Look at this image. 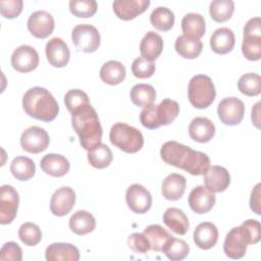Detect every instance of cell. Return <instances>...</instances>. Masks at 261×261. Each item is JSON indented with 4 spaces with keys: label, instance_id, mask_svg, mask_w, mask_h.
I'll use <instances>...</instances> for the list:
<instances>
[{
    "label": "cell",
    "instance_id": "obj_1",
    "mask_svg": "<svg viewBox=\"0 0 261 261\" xmlns=\"http://www.w3.org/2000/svg\"><path fill=\"white\" fill-rule=\"evenodd\" d=\"M162 160L172 166L181 168L192 175H201L210 166L209 157L175 141H167L160 150Z\"/></svg>",
    "mask_w": 261,
    "mask_h": 261
},
{
    "label": "cell",
    "instance_id": "obj_2",
    "mask_svg": "<svg viewBox=\"0 0 261 261\" xmlns=\"http://www.w3.org/2000/svg\"><path fill=\"white\" fill-rule=\"evenodd\" d=\"M71 124L85 150L89 151L101 143L102 126L98 114L91 104L71 113Z\"/></svg>",
    "mask_w": 261,
    "mask_h": 261
},
{
    "label": "cell",
    "instance_id": "obj_3",
    "mask_svg": "<svg viewBox=\"0 0 261 261\" xmlns=\"http://www.w3.org/2000/svg\"><path fill=\"white\" fill-rule=\"evenodd\" d=\"M22 107L31 117L46 122L54 120L59 112L58 103L53 95L41 87L31 88L24 93Z\"/></svg>",
    "mask_w": 261,
    "mask_h": 261
},
{
    "label": "cell",
    "instance_id": "obj_4",
    "mask_svg": "<svg viewBox=\"0 0 261 261\" xmlns=\"http://www.w3.org/2000/svg\"><path fill=\"white\" fill-rule=\"evenodd\" d=\"M179 113V105L171 99H164L158 105L151 104L140 113V121L143 126L155 129L161 125L170 124Z\"/></svg>",
    "mask_w": 261,
    "mask_h": 261
},
{
    "label": "cell",
    "instance_id": "obj_5",
    "mask_svg": "<svg viewBox=\"0 0 261 261\" xmlns=\"http://www.w3.org/2000/svg\"><path fill=\"white\" fill-rule=\"evenodd\" d=\"M109 140L113 146L129 154L140 151L144 145L142 133L124 122H116L112 125L109 133Z\"/></svg>",
    "mask_w": 261,
    "mask_h": 261
},
{
    "label": "cell",
    "instance_id": "obj_6",
    "mask_svg": "<svg viewBox=\"0 0 261 261\" xmlns=\"http://www.w3.org/2000/svg\"><path fill=\"white\" fill-rule=\"evenodd\" d=\"M216 96V91L212 80L205 74L194 75L189 83L188 98L190 103L198 108L209 107Z\"/></svg>",
    "mask_w": 261,
    "mask_h": 261
},
{
    "label": "cell",
    "instance_id": "obj_7",
    "mask_svg": "<svg viewBox=\"0 0 261 261\" xmlns=\"http://www.w3.org/2000/svg\"><path fill=\"white\" fill-rule=\"evenodd\" d=\"M71 40L79 50L86 53L95 52L101 43L99 31L88 23L75 25L71 32Z\"/></svg>",
    "mask_w": 261,
    "mask_h": 261
},
{
    "label": "cell",
    "instance_id": "obj_8",
    "mask_svg": "<svg viewBox=\"0 0 261 261\" xmlns=\"http://www.w3.org/2000/svg\"><path fill=\"white\" fill-rule=\"evenodd\" d=\"M248 245H251L250 239L245 228L241 225L228 231L224 240L223 251L231 259H241L245 256Z\"/></svg>",
    "mask_w": 261,
    "mask_h": 261
},
{
    "label": "cell",
    "instance_id": "obj_9",
    "mask_svg": "<svg viewBox=\"0 0 261 261\" xmlns=\"http://www.w3.org/2000/svg\"><path fill=\"white\" fill-rule=\"evenodd\" d=\"M217 114L222 123L226 125H237L243 120L245 105L239 98L227 97L219 102Z\"/></svg>",
    "mask_w": 261,
    "mask_h": 261
},
{
    "label": "cell",
    "instance_id": "obj_10",
    "mask_svg": "<svg viewBox=\"0 0 261 261\" xmlns=\"http://www.w3.org/2000/svg\"><path fill=\"white\" fill-rule=\"evenodd\" d=\"M19 196L16 190L9 185H3L0 190V223H11L17 213Z\"/></svg>",
    "mask_w": 261,
    "mask_h": 261
},
{
    "label": "cell",
    "instance_id": "obj_11",
    "mask_svg": "<svg viewBox=\"0 0 261 261\" xmlns=\"http://www.w3.org/2000/svg\"><path fill=\"white\" fill-rule=\"evenodd\" d=\"M50 142L48 133L40 126H30L20 137L21 148L33 154H38L47 149Z\"/></svg>",
    "mask_w": 261,
    "mask_h": 261
},
{
    "label": "cell",
    "instance_id": "obj_12",
    "mask_svg": "<svg viewBox=\"0 0 261 261\" xmlns=\"http://www.w3.org/2000/svg\"><path fill=\"white\" fill-rule=\"evenodd\" d=\"M125 201L128 208L137 214L146 213L152 206V196L150 192L139 184L130 185L127 188Z\"/></svg>",
    "mask_w": 261,
    "mask_h": 261
},
{
    "label": "cell",
    "instance_id": "obj_13",
    "mask_svg": "<svg viewBox=\"0 0 261 261\" xmlns=\"http://www.w3.org/2000/svg\"><path fill=\"white\" fill-rule=\"evenodd\" d=\"M11 65L19 72H30L39 65L38 52L29 45L18 46L11 55Z\"/></svg>",
    "mask_w": 261,
    "mask_h": 261
},
{
    "label": "cell",
    "instance_id": "obj_14",
    "mask_svg": "<svg viewBox=\"0 0 261 261\" xmlns=\"http://www.w3.org/2000/svg\"><path fill=\"white\" fill-rule=\"evenodd\" d=\"M55 27L54 18L51 13L45 10L33 12L28 19V30L39 39H45L53 33Z\"/></svg>",
    "mask_w": 261,
    "mask_h": 261
},
{
    "label": "cell",
    "instance_id": "obj_15",
    "mask_svg": "<svg viewBox=\"0 0 261 261\" xmlns=\"http://www.w3.org/2000/svg\"><path fill=\"white\" fill-rule=\"evenodd\" d=\"M74 203V191L69 187H61L52 195L50 201V210L55 216H64L71 211Z\"/></svg>",
    "mask_w": 261,
    "mask_h": 261
},
{
    "label": "cell",
    "instance_id": "obj_16",
    "mask_svg": "<svg viewBox=\"0 0 261 261\" xmlns=\"http://www.w3.org/2000/svg\"><path fill=\"white\" fill-rule=\"evenodd\" d=\"M214 193L207 190L204 186H197L194 188L188 198V203L191 209L197 214L209 212L215 204Z\"/></svg>",
    "mask_w": 261,
    "mask_h": 261
},
{
    "label": "cell",
    "instance_id": "obj_17",
    "mask_svg": "<svg viewBox=\"0 0 261 261\" xmlns=\"http://www.w3.org/2000/svg\"><path fill=\"white\" fill-rule=\"evenodd\" d=\"M203 175L205 188L212 193H221L225 191L230 184L228 171L219 165L209 166Z\"/></svg>",
    "mask_w": 261,
    "mask_h": 261
},
{
    "label": "cell",
    "instance_id": "obj_18",
    "mask_svg": "<svg viewBox=\"0 0 261 261\" xmlns=\"http://www.w3.org/2000/svg\"><path fill=\"white\" fill-rule=\"evenodd\" d=\"M46 56L49 63L54 67H64L67 65L70 52L67 44L61 38H52L46 44Z\"/></svg>",
    "mask_w": 261,
    "mask_h": 261
},
{
    "label": "cell",
    "instance_id": "obj_19",
    "mask_svg": "<svg viewBox=\"0 0 261 261\" xmlns=\"http://www.w3.org/2000/svg\"><path fill=\"white\" fill-rule=\"evenodd\" d=\"M150 5L149 0H116L112 3L116 16L123 20L134 19L143 13Z\"/></svg>",
    "mask_w": 261,
    "mask_h": 261
},
{
    "label": "cell",
    "instance_id": "obj_20",
    "mask_svg": "<svg viewBox=\"0 0 261 261\" xmlns=\"http://www.w3.org/2000/svg\"><path fill=\"white\" fill-rule=\"evenodd\" d=\"M45 257L48 261H77L80 251L68 243H53L47 247Z\"/></svg>",
    "mask_w": 261,
    "mask_h": 261
},
{
    "label": "cell",
    "instance_id": "obj_21",
    "mask_svg": "<svg viewBox=\"0 0 261 261\" xmlns=\"http://www.w3.org/2000/svg\"><path fill=\"white\" fill-rule=\"evenodd\" d=\"M189 135L198 143H207L215 135V125L207 117H195L189 125Z\"/></svg>",
    "mask_w": 261,
    "mask_h": 261
},
{
    "label": "cell",
    "instance_id": "obj_22",
    "mask_svg": "<svg viewBox=\"0 0 261 261\" xmlns=\"http://www.w3.org/2000/svg\"><path fill=\"white\" fill-rule=\"evenodd\" d=\"M218 241V230L215 224L209 221L201 222L194 230V242L203 250H209Z\"/></svg>",
    "mask_w": 261,
    "mask_h": 261
},
{
    "label": "cell",
    "instance_id": "obj_23",
    "mask_svg": "<svg viewBox=\"0 0 261 261\" xmlns=\"http://www.w3.org/2000/svg\"><path fill=\"white\" fill-rule=\"evenodd\" d=\"M40 166L42 170L55 177H60L65 175L70 167L69 161L60 154H47L41 159Z\"/></svg>",
    "mask_w": 261,
    "mask_h": 261
},
{
    "label": "cell",
    "instance_id": "obj_24",
    "mask_svg": "<svg viewBox=\"0 0 261 261\" xmlns=\"http://www.w3.org/2000/svg\"><path fill=\"white\" fill-rule=\"evenodd\" d=\"M186 186L187 180L185 176L178 173H170L163 179L161 192L166 200L176 201L182 197Z\"/></svg>",
    "mask_w": 261,
    "mask_h": 261
},
{
    "label": "cell",
    "instance_id": "obj_25",
    "mask_svg": "<svg viewBox=\"0 0 261 261\" xmlns=\"http://www.w3.org/2000/svg\"><path fill=\"white\" fill-rule=\"evenodd\" d=\"M236 43L233 32L228 28H219L210 38V47L217 54H226L230 52Z\"/></svg>",
    "mask_w": 261,
    "mask_h": 261
},
{
    "label": "cell",
    "instance_id": "obj_26",
    "mask_svg": "<svg viewBox=\"0 0 261 261\" xmlns=\"http://www.w3.org/2000/svg\"><path fill=\"white\" fill-rule=\"evenodd\" d=\"M163 49V40L160 35L153 31H149L140 43V52L143 58L154 61L156 60Z\"/></svg>",
    "mask_w": 261,
    "mask_h": 261
},
{
    "label": "cell",
    "instance_id": "obj_27",
    "mask_svg": "<svg viewBox=\"0 0 261 261\" xmlns=\"http://www.w3.org/2000/svg\"><path fill=\"white\" fill-rule=\"evenodd\" d=\"M163 222L174 233L184 236L189 230V219L185 212L178 208H167L163 214Z\"/></svg>",
    "mask_w": 261,
    "mask_h": 261
},
{
    "label": "cell",
    "instance_id": "obj_28",
    "mask_svg": "<svg viewBox=\"0 0 261 261\" xmlns=\"http://www.w3.org/2000/svg\"><path fill=\"white\" fill-rule=\"evenodd\" d=\"M68 225L70 230L75 234L85 236L95 229L96 220L90 212L86 210H79L71 215Z\"/></svg>",
    "mask_w": 261,
    "mask_h": 261
},
{
    "label": "cell",
    "instance_id": "obj_29",
    "mask_svg": "<svg viewBox=\"0 0 261 261\" xmlns=\"http://www.w3.org/2000/svg\"><path fill=\"white\" fill-rule=\"evenodd\" d=\"M181 30L184 36L190 39L200 40L206 31L205 19L199 13H188L181 19Z\"/></svg>",
    "mask_w": 261,
    "mask_h": 261
},
{
    "label": "cell",
    "instance_id": "obj_30",
    "mask_svg": "<svg viewBox=\"0 0 261 261\" xmlns=\"http://www.w3.org/2000/svg\"><path fill=\"white\" fill-rule=\"evenodd\" d=\"M126 70L124 65L117 60H109L105 62L100 69V79L108 85L115 86L123 82Z\"/></svg>",
    "mask_w": 261,
    "mask_h": 261
},
{
    "label": "cell",
    "instance_id": "obj_31",
    "mask_svg": "<svg viewBox=\"0 0 261 261\" xmlns=\"http://www.w3.org/2000/svg\"><path fill=\"white\" fill-rule=\"evenodd\" d=\"M174 48L177 54L187 59L197 58L203 49V43L201 40L190 39L184 35L176 38Z\"/></svg>",
    "mask_w": 261,
    "mask_h": 261
},
{
    "label": "cell",
    "instance_id": "obj_32",
    "mask_svg": "<svg viewBox=\"0 0 261 261\" xmlns=\"http://www.w3.org/2000/svg\"><path fill=\"white\" fill-rule=\"evenodd\" d=\"M132 102L139 107H147L154 103L156 99L155 89L148 84L135 85L129 93Z\"/></svg>",
    "mask_w": 261,
    "mask_h": 261
},
{
    "label": "cell",
    "instance_id": "obj_33",
    "mask_svg": "<svg viewBox=\"0 0 261 261\" xmlns=\"http://www.w3.org/2000/svg\"><path fill=\"white\" fill-rule=\"evenodd\" d=\"M10 171L16 179L28 180L35 175L36 165L31 158L25 156H17L10 164Z\"/></svg>",
    "mask_w": 261,
    "mask_h": 261
},
{
    "label": "cell",
    "instance_id": "obj_34",
    "mask_svg": "<svg viewBox=\"0 0 261 261\" xmlns=\"http://www.w3.org/2000/svg\"><path fill=\"white\" fill-rule=\"evenodd\" d=\"M112 151L107 145L103 143L98 144L93 149L88 151V161L95 168L102 169L109 166L112 162Z\"/></svg>",
    "mask_w": 261,
    "mask_h": 261
},
{
    "label": "cell",
    "instance_id": "obj_35",
    "mask_svg": "<svg viewBox=\"0 0 261 261\" xmlns=\"http://www.w3.org/2000/svg\"><path fill=\"white\" fill-rule=\"evenodd\" d=\"M143 233L149 241L150 250L155 252H162L163 246L171 238L169 232L159 224H151L147 226Z\"/></svg>",
    "mask_w": 261,
    "mask_h": 261
},
{
    "label": "cell",
    "instance_id": "obj_36",
    "mask_svg": "<svg viewBox=\"0 0 261 261\" xmlns=\"http://www.w3.org/2000/svg\"><path fill=\"white\" fill-rule=\"evenodd\" d=\"M162 252L169 260L180 261L189 255L190 247L186 241L171 237L163 246Z\"/></svg>",
    "mask_w": 261,
    "mask_h": 261
},
{
    "label": "cell",
    "instance_id": "obj_37",
    "mask_svg": "<svg viewBox=\"0 0 261 261\" xmlns=\"http://www.w3.org/2000/svg\"><path fill=\"white\" fill-rule=\"evenodd\" d=\"M150 21L155 29L166 32L169 31L174 24V14L169 8L159 6L152 11Z\"/></svg>",
    "mask_w": 261,
    "mask_h": 261
},
{
    "label": "cell",
    "instance_id": "obj_38",
    "mask_svg": "<svg viewBox=\"0 0 261 261\" xmlns=\"http://www.w3.org/2000/svg\"><path fill=\"white\" fill-rule=\"evenodd\" d=\"M233 11L234 3L232 0H214L209 6L210 16L217 22H224L228 20Z\"/></svg>",
    "mask_w": 261,
    "mask_h": 261
},
{
    "label": "cell",
    "instance_id": "obj_39",
    "mask_svg": "<svg viewBox=\"0 0 261 261\" xmlns=\"http://www.w3.org/2000/svg\"><path fill=\"white\" fill-rule=\"evenodd\" d=\"M238 88L246 96H258L261 93V77L255 72L243 74L238 82Z\"/></svg>",
    "mask_w": 261,
    "mask_h": 261
},
{
    "label": "cell",
    "instance_id": "obj_40",
    "mask_svg": "<svg viewBox=\"0 0 261 261\" xmlns=\"http://www.w3.org/2000/svg\"><path fill=\"white\" fill-rule=\"evenodd\" d=\"M18 237L24 245L33 247L41 242L42 231L37 224L33 222H25L20 225L18 229Z\"/></svg>",
    "mask_w": 261,
    "mask_h": 261
},
{
    "label": "cell",
    "instance_id": "obj_41",
    "mask_svg": "<svg viewBox=\"0 0 261 261\" xmlns=\"http://www.w3.org/2000/svg\"><path fill=\"white\" fill-rule=\"evenodd\" d=\"M64 103L70 113H73L79 109L91 104L88 95L79 89L69 90L64 95Z\"/></svg>",
    "mask_w": 261,
    "mask_h": 261
},
{
    "label": "cell",
    "instance_id": "obj_42",
    "mask_svg": "<svg viewBox=\"0 0 261 261\" xmlns=\"http://www.w3.org/2000/svg\"><path fill=\"white\" fill-rule=\"evenodd\" d=\"M98 5L95 0H71L69 10L76 17H91L97 11Z\"/></svg>",
    "mask_w": 261,
    "mask_h": 261
},
{
    "label": "cell",
    "instance_id": "obj_43",
    "mask_svg": "<svg viewBox=\"0 0 261 261\" xmlns=\"http://www.w3.org/2000/svg\"><path fill=\"white\" fill-rule=\"evenodd\" d=\"M242 52L248 60H259L261 58V38L244 37Z\"/></svg>",
    "mask_w": 261,
    "mask_h": 261
},
{
    "label": "cell",
    "instance_id": "obj_44",
    "mask_svg": "<svg viewBox=\"0 0 261 261\" xmlns=\"http://www.w3.org/2000/svg\"><path fill=\"white\" fill-rule=\"evenodd\" d=\"M132 72L138 79L151 77L155 72V64L143 57H138L132 64Z\"/></svg>",
    "mask_w": 261,
    "mask_h": 261
},
{
    "label": "cell",
    "instance_id": "obj_45",
    "mask_svg": "<svg viewBox=\"0 0 261 261\" xmlns=\"http://www.w3.org/2000/svg\"><path fill=\"white\" fill-rule=\"evenodd\" d=\"M127 245L130 250L139 254H145L150 250V244L144 233L134 232L127 238Z\"/></svg>",
    "mask_w": 261,
    "mask_h": 261
},
{
    "label": "cell",
    "instance_id": "obj_46",
    "mask_svg": "<svg viewBox=\"0 0 261 261\" xmlns=\"http://www.w3.org/2000/svg\"><path fill=\"white\" fill-rule=\"evenodd\" d=\"M22 0H1L0 12L5 18H14L22 11Z\"/></svg>",
    "mask_w": 261,
    "mask_h": 261
},
{
    "label": "cell",
    "instance_id": "obj_47",
    "mask_svg": "<svg viewBox=\"0 0 261 261\" xmlns=\"http://www.w3.org/2000/svg\"><path fill=\"white\" fill-rule=\"evenodd\" d=\"M0 260H11V261H21L22 260V250L14 242L5 243L0 251Z\"/></svg>",
    "mask_w": 261,
    "mask_h": 261
},
{
    "label": "cell",
    "instance_id": "obj_48",
    "mask_svg": "<svg viewBox=\"0 0 261 261\" xmlns=\"http://www.w3.org/2000/svg\"><path fill=\"white\" fill-rule=\"evenodd\" d=\"M242 226L245 228L251 245L258 243L261 239V225L260 222L256 219H247L242 223Z\"/></svg>",
    "mask_w": 261,
    "mask_h": 261
},
{
    "label": "cell",
    "instance_id": "obj_49",
    "mask_svg": "<svg viewBox=\"0 0 261 261\" xmlns=\"http://www.w3.org/2000/svg\"><path fill=\"white\" fill-rule=\"evenodd\" d=\"M244 37L261 38V19L253 17L247 21L244 27Z\"/></svg>",
    "mask_w": 261,
    "mask_h": 261
},
{
    "label": "cell",
    "instance_id": "obj_50",
    "mask_svg": "<svg viewBox=\"0 0 261 261\" xmlns=\"http://www.w3.org/2000/svg\"><path fill=\"white\" fill-rule=\"evenodd\" d=\"M260 184H257L256 187L252 190L251 198H250V208L258 215L261 214L260 210Z\"/></svg>",
    "mask_w": 261,
    "mask_h": 261
},
{
    "label": "cell",
    "instance_id": "obj_51",
    "mask_svg": "<svg viewBox=\"0 0 261 261\" xmlns=\"http://www.w3.org/2000/svg\"><path fill=\"white\" fill-rule=\"evenodd\" d=\"M259 113H260V102H257L254 107L252 108V122L255 124V126L257 128L260 127V117H259Z\"/></svg>",
    "mask_w": 261,
    "mask_h": 261
}]
</instances>
